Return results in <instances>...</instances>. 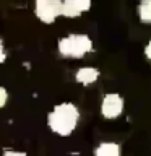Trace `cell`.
Listing matches in <instances>:
<instances>
[{"mask_svg": "<svg viewBox=\"0 0 151 156\" xmlns=\"http://www.w3.org/2000/svg\"><path fill=\"white\" fill-rule=\"evenodd\" d=\"M81 112L75 102L63 101L58 102L49 111L47 114V127L54 135L67 138L76 130L80 124Z\"/></svg>", "mask_w": 151, "mask_h": 156, "instance_id": "obj_1", "label": "cell"}, {"mask_svg": "<svg viewBox=\"0 0 151 156\" xmlns=\"http://www.w3.org/2000/svg\"><path fill=\"white\" fill-rule=\"evenodd\" d=\"M93 39L85 33H70L57 41V52L63 58H83L93 51Z\"/></svg>", "mask_w": 151, "mask_h": 156, "instance_id": "obj_2", "label": "cell"}, {"mask_svg": "<svg viewBox=\"0 0 151 156\" xmlns=\"http://www.w3.org/2000/svg\"><path fill=\"white\" fill-rule=\"evenodd\" d=\"M34 16L44 24L55 23L62 16V0H34Z\"/></svg>", "mask_w": 151, "mask_h": 156, "instance_id": "obj_3", "label": "cell"}, {"mask_svg": "<svg viewBox=\"0 0 151 156\" xmlns=\"http://www.w3.org/2000/svg\"><path fill=\"white\" fill-rule=\"evenodd\" d=\"M101 115L107 120H115L124 114L125 111V99L119 93H107L102 96L101 101Z\"/></svg>", "mask_w": 151, "mask_h": 156, "instance_id": "obj_4", "label": "cell"}, {"mask_svg": "<svg viewBox=\"0 0 151 156\" xmlns=\"http://www.w3.org/2000/svg\"><path fill=\"white\" fill-rule=\"evenodd\" d=\"M93 0H62V16L68 20L80 18L91 10Z\"/></svg>", "mask_w": 151, "mask_h": 156, "instance_id": "obj_5", "label": "cell"}, {"mask_svg": "<svg viewBox=\"0 0 151 156\" xmlns=\"http://www.w3.org/2000/svg\"><path fill=\"white\" fill-rule=\"evenodd\" d=\"M101 76V70L96 67H91V65H85V67H80L78 70L75 72V81L81 86H91L99 80Z\"/></svg>", "mask_w": 151, "mask_h": 156, "instance_id": "obj_6", "label": "cell"}, {"mask_svg": "<svg viewBox=\"0 0 151 156\" xmlns=\"http://www.w3.org/2000/svg\"><path fill=\"white\" fill-rule=\"evenodd\" d=\"M93 156H122V146L117 141H101L93 150Z\"/></svg>", "mask_w": 151, "mask_h": 156, "instance_id": "obj_7", "label": "cell"}, {"mask_svg": "<svg viewBox=\"0 0 151 156\" xmlns=\"http://www.w3.org/2000/svg\"><path fill=\"white\" fill-rule=\"evenodd\" d=\"M136 15L143 24H151V0H140L136 7Z\"/></svg>", "mask_w": 151, "mask_h": 156, "instance_id": "obj_8", "label": "cell"}, {"mask_svg": "<svg viewBox=\"0 0 151 156\" xmlns=\"http://www.w3.org/2000/svg\"><path fill=\"white\" fill-rule=\"evenodd\" d=\"M8 102V90L0 85V109H3Z\"/></svg>", "mask_w": 151, "mask_h": 156, "instance_id": "obj_9", "label": "cell"}, {"mask_svg": "<svg viewBox=\"0 0 151 156\" xmlns=\"http://www.w3.org/2000/svg\"><path fill=\"white\" fill-rule=\"evenodd\" d=\"M2 156H28L26 151H21V150H12V148H7L2 151Z\"/></svg>", "mask_w": 151, "mask_h": 156, "instance_id": "obj_10", "label": "cell"}, {"mask_svg": "<svg viewBox=\"0 0 151 156\" xmlns=\"http://www.w3.org/2000/svg\"><path fill=\"white\" fill-rule=\"evenodd\" d=\"M5 60H7V47H5V42L0 36V65L5 63Z\"/></svg>", "mask_w": 151, "mask_h": 156, "instance_id": "obj_11", "label": "cell"}, {"mask_svg": "<svg viewBox=\"0 0 151 156\" xmlns=\"http://www.w3.org/2000/svg\"><path fill=\"white\" fill-rule=\"evenodd\" d=\"M143 52H145V57L148 58V60H151V39L148 42H146V46H145V49H143Z\"/></svg>", "mask_w": 151, "mask_h": 156, "instance_id": "obj_12", "label": "cell"}]
</instances>
